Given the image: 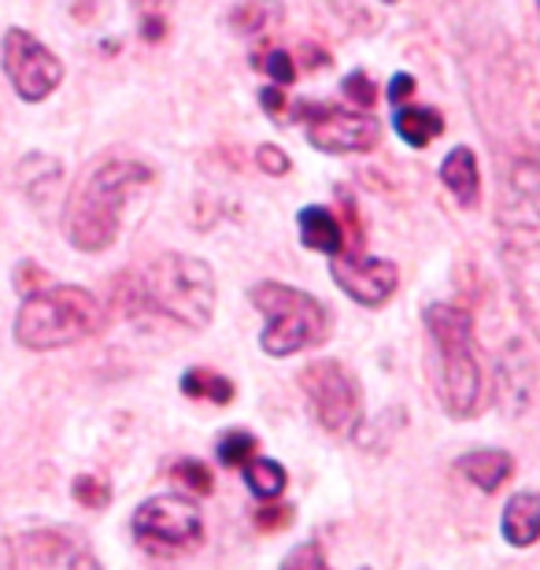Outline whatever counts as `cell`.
Masks as SVG:
<instances>
[{
  "mask_svg": "<svg viewBox=\"0 0 540 570\" xmlns=\"http://www.w3.org/2000/svg\"><path fill=\"white\" fill-rule=\"evenodd\" d=\"M301 390L312 401V412L318 419V426L337 438L360 430L363 423V396L360 382L352 379V371L337 360H318L301 374Z\"/></svg>",
  "mask_w": 540,
  "mask_h": 570,
  "instance_id": "obj_8",
  "label": "cell"
},
{
  "mask_svg": "<svg viewBox=\"0 0 540 570\" xmlns=\"http://www.w3.org/2000/svg\"><path fill=\"white\" fill-rule=\"evenodd\" d=\"M411 89H415V78L411 75H396L393 82H389V97H393V105H408V97H411Z\"/></svg>",
  "mask_w": 540,
  "mask_h": 570,
  "instance_id": "obj_28",
  "label": "cell"
},
{
  "mask_svg": "<svg viewBox=\"0 0 540 570\" xmlns=\"http://www.w3.org/2000/svg\"><path fill=\"white\" fill-rule=\"evenodd\" d=\"M75 500L78 504H86V508H108V500H111V493H108V485L100 482V478H94V474H82V478H75Z\"/></svg>",
  "mask_w": 540,
  "mask_h": 570,
  "instance_id": "obj_23",
  "label": "cell"
},
{
  "mask_svg": "<svg viewBox=\"0 0 540 570\" xmlns=\"http://www.w3.org/2000/svg\"><path fill=\"white\" fill-rule=\"evenodd\" d=\"M503 541L530 549L540 541V493H514L503 508Z\"/></svg>",
  "mask_w": 540,
  "mask_h": 570,
  "instance_id": "obj_12",
  "label": "cell"
},
{
  "mask_svg": "<svg viewBox=\"0 0 540 570\" xmlns=\"http://www.w3.org/2000/svg\"><path fill=\"white\" fill-rule=\"evenodd\" d=\"M396 134L411 148H426L444 134V116L436 108H419V105H400L396 108Z\"/></svg>",
  "mask_w": 540,
  "mask_h": 570,
  "instance_id": "obj_16",
  "label": "cell"
},
{
  "mask_svg": "<svg viewBox=\"0 0 540 570\" xmlns=\"http://www.w3.org/2000/svg\"><path fill=\"white\" fill-rule=\"evenodd\" d=\"M285 519H289V511H259V527H263V530L285 527Z\"/></svg>",
  "mask_w": 540,
  "mask_h": 570,
  "instance_id": "obj_30",
  "label": "cell"
},
{
  "mask_svg": "<svg viewBox=\"0 0 540 570\" xmlns=\"http://www.w3.org/2000/svg\"><path fill=\"white\" fill-rule=\"evenodd\" d=\"M330 275L355 304H363V307H382L389 296L396 293V264L377 259V256L337 253V256H330Z\"/></svg>",
  "mask_w": 540,
  "mask_h": 570,
  "instance_id": "obj_11",
  "label": "cell"
},
{
  "mask_svg": "<svg viewBox=\"0 0 540 570\" xmlns=\"http://www.w3.org/2000/svg\"><path fill=\"white\" fill-rule=\"evenodd\" d=\"M175 478L189 489V493H212V471L200 460H178Z\"/></svg>",
  "mask_w": 540,
  "mask_h": 570,
  "instance_id": "obj_21",
  "label": "cell"
},
{
  "mask_svg": "<svg viewBox=\"0 0 540 570\" xmlns=\"http://www.w3.org/2000/svg\"><path fill=\"white\" fill-rule=\"evenodd\" d=\"M100 323H105V312H100V301L89 289H82V285H49V289L22 301L16 315V341L33 352L67 348L94 337Z\"/></svg>",
  "mask_w": 540,
  "mask_h": 570,
  "instance_id": "obj_4",
  "label": "cell"
},
{
  "mask_svg": "<svg viewBox=\"0 0 540 570\" xmlns=\"http://www.w3.org/2000/svg\"><path fill=\"white\" fill-rule=\"evenodd\" d=\"M19 178H22V186H27L30 197L41 200L45 193H49L52 181H60V159H52V156H27L19 164Z\"/></svg>",
  "mask_w": 540,
  "mask_h": 570,
  "instance_id": "obj_18",
  "label": "cell"
},
{
  "mask_svg": "<svg viewBox=\"0 0 540 570\" xmlns=\"http://www.w3.org/2000/svg\"><path fill=\"white\" fill-rule=\"evenodd\" d=\"M248 301L256 304L263 315V334L259 345L267 356H296L304 348L323 345L330 334V315L326 307L315 301L312 293L296 289L285 282H259L252 285Z\"/></svg>",
  "mask_w": 540,
  "mask_h": 570,
  "instance_id": "obj_5",
  "label": "cell"
},
{
  "mask_svg": "<svg viewBox=\"0 0 540 570\" xmlns=\"http://www.w3.org/2000/svg\"><path fill=\"white\" fill-rule=\"evenodd\" d=\"M71 570H100V563L89 552H78L75 560H71Z\"/></svg>",
  "mask_w": 540,
  "mask_h": 570,
  "instance_id": "obj_31",
  "label": "cell"
},
{
  "mask_svg": "<svg viewBox=\"0 0 540 570\" xmlns=\"http://www.w3.org/2000/svg\"><path fill=\"white\" fill-rule=\"evenodd\" d=\"M278 570H330V563H326V556L318 552V544L307 541V544H296V549L282 560Z\"/></svg>",
  "mask_w": 540,
  "mask_h": 570,
  "instance_id": "obj_22",
  "label": "cell"
},
{
  "mask_svg": "<svg viewBox=\"0 0 540 570\" xmlns=\"http://www.w3.org/2000/svg\"><path fill=\"white\" fill-rule=\"evenodd\" d=\"M497 223L511 296L526 326L540 341V164L533 159H519L508 167Z\"/></svg>",
  "mask_w": 540,
  "mask_h": 570,
  "instance_id": "obj_1",
  "label": "cell"
},
{
  "mask_svg": "<svg viewBox=\"0 0 540 570\" xmlns=\"http://www.w3.org/2000/svg\"><path fill=\"white\" fill-rule=\"evenodd\" d=\"M263 105H267V116H274V119H278L282 116V108H285V97H282V89H263Z\"/></svg>",
  "mask_w": 540,
  "mask_h": 570,
  "instance_id": "obj_29",
  "label": "cell"
},
{
  "mask_svg": "<svg viewBox=\"0 0 540 570\" xmlns=\"http://www.w3.org/2000/svg\"><path fill=\"white\" fill-rule=\"evenodd\" d=\"M137 296L153 312H164L181 326L204 330L215 315V275L204 259L170 253L145 267Z\"/></svg>",
  "mask_w": 540,
  "mask_h": 570,
  "instance_id": "obj_6",
  "label": "cell"
},
{
  "mask_svg": "<svg viewBox=\"0 0 540 570\" xmlns=\"http://www.w3.org/2000/svg\"><path fill=\"white\" fill-rule=\"evenodd\" d=\"M4 75L27 105H41L63 82V63L33 33L16 27L4 33Z\"/></svg>",
  "mask_w": 540,
  "mask_h": 570,
  "instance_id": "obj_9",
  "label": "cell"
},
{
  "mask_svg": "<svg viewBox=\"0 0 540 570\" xmlns=\"http://www.w3.org/2000/svg\"><path fill=\"white\" fill-rule=\"evenodd\" d=\"M256 452V438L248 430H226L218 438V463L223 466H245Z\"/></svg>",
  "mask_w": 540,
  "mask_h": 570,
  "instance_id": "obj_20",
  "label": "cell"
},
{
  "mask_svg": "<svg viewBox=\"0 0 540 570\" xmlns=\"http://www.w3.org/2000/svg\"><path fill=\"white\" fill-rule=\"evenodd\" d=\"M263 71H267V78H274L278 86H289L296 78V67H293L289 52H285V49H271V56L263 60Z\"/></svg>",
  "mask_w": 540,
  "mask_h": 570,
  "instance_id": "obj_26",
  "label": "cell"
},
{
  "mask_svg": "<svg viewBox=\"0 0 540 570\" xmlns=\"http://www.w3.org/2000/svg\"><path fill=\"white\" fill-rule=\"evenodd\" d=\"M245 478H248V489L259 500H278L285 489V471L274 460H248Z\"/></svg>",
  "mask_w": 540,
  "mask_h": 570,
  "instance_id": "obj_19",
  "label": "cell"
},
{
  "mask_svg": "<svg viewBox=\"0 0 540 570\" xmlns=\"http://www.w3.org/2000/svg\"><path fill=\"white\" fill-rule=\"evenodd\" d=\"M301 242L307 248H315V253L337 256L341 245H344V234H341L337 215H333L330 208H318V204L304 208L301 212Z\"/></svg>",
  "mask_w": 540,
  "mask_h": 570,
  "instance_id": "obj_15",
  "label": "cell"
},
{
  "mask_svg": "<svg viewBox=\"0 0 540 570\" xmlns=\"http://www.w3.org/2000/svg\"><path fill=\"white\" fill-rule=\"evenodd\" d=\"M153 181V167L137 159H111L78 181L63 208V234L78 253H105L119 237L122 208L137 189Z\"/></svg>",
  "mask_w": 540,
  "mask_h": 570,
  "instance_id": "obj_2",
  "label": "cell"
},
{
  "mask_svg": "<svg viewBox=\"0 0 540 570\" xmlns=\"http://www.w3.org/2000/svg\"><path fill=\"white\" fill-rule=\"evenodd\" d=\"M441 181L448 189L455 193L459 204L474 208L478 197H481V170H478V156L470 153L467 145H459L455 153H448L444 167H441Z\"/></svg>",
  "mask_w": 540,
  "mask_h": 570,
  "instance_id": "obj_14",
  "label": "cell"
},
{
  "mask_svg": "<svg viewBox=\"0 0 540 570\" xmlns=\"http://www.w3.org/2000/svg\"><path fill=\"white\" fill-rule=\"evenodd\" d=\"M344 97H348L360 111H366V108L374 105V86H371V78L360 75V71L348 75V78H344Z\"/></svg>",
  "mask_w": 540,
  "mask_h": 570,
  "instance_id": "obj_25",
  "label": "cell"
},
{
  "mask_svg": "<svg viewBox=\"0 0 540 570\" xmlns=\"http://www.w3.org/2000/svg\"><path fill=\"white\" fill-rule=\"evenodd\" d=\"M256 164L267 170V175H285V170H289V156H285L278 145H259Z\"/></svg>",
  "mask_w": 540,
  "mask_h": 570,
  "instance_id": "obj_27",
  "label": "cell"
},
{
  "mask_svg": "<svg viewBox=\"0 0 540 570\" xmlns=\"http://www.w3.org/2000/svg\"><path fill=\"white\" fill-rule=\"evenodd\" d=\"M301 122L307 141L323 153H366L377 145L382 127L374 116L360 108H333V105H301Z\"/></svg>",
  "mask_w": 540,
  "mask_h": 570,
  "instance_id": "obj_10",
  "label": "cell"
},
{
  "mask_svg": "<svg viewBox=\"0 0 540 570\" xmlns=\"http://www.w3.org/2000/svg\"><path fill=\"white\" fill-rule=\"evenodd\" d=\"M181 393L193 396V401H208V404H229L234 401V382L223 379L215 371H204V367H193L181 374Z\"/></svg>",
  "mask_w": 540,
  "mask_h": 570,
  "instance_id": "obj_17",
  "label": "cell"
},
{
  "mask_svg": "<svg viewBox=\"0 0 540 570\" xmlns=\"http://www.w3.org/2000/svg\"><path fill=\"white\" fill-rule=\"evenodd\" d=\"M459 474L470 478L478 489H485V493H497V489L508 482L511 471H514V460L508 452L500 449H478V452H467L459 455Z\"/></svg>",
  "mask_w": 540,
  "mask_h": 570,
  "instance_id": "obj_13",
  "label": "cell"
},
{
  "mask_svg": "<svg viewBox=\"0 0 540 570\" xmlns=\"http://www.w3.org/2000/svg\"><path fill=\"white\" fill-rule=\"evenodd\" d=\"M204 538L200 508L189 497H153L134 511V541L153 556H178Z\"/></svg>",
  "mask_w": 540,
  "mask_h": 570,
  "instance_id": "obj_7",
  "label": "cell"
},
{
  "mask_svg": "<svg viewBox=\"0 0 540 570\" xmlns=\"http://www.w3.org/2000/svg\"><path fill=\"white\" fill-rule=\"evenodd\" d=\"M426 330L436 352V393L452 419H470L485 401V379L474 360V326L455 304H430Z\"/></svg>",
  "mask_w": 540,
  "mask_h": 570,
  "instance_id": "obj_3",
  "label": "cell"
},
{
  "mask_svg": "<svg viewBox=\"0 0 540 570\" xmlns=\"http://www.w3.org/2000/svg\"><path fill=\"white\" fill-rule=\"evenodd\" d=\"M49 285H56L45 271L38 267V264H19L16 267V289L22 293V296H33V293H41V289H49Z\"/></svg>",
  "mask_w": 540,
  "mask_h": 570,
  "instance_id": "obj_24",
  "label": "cell"
}]
</instances>
